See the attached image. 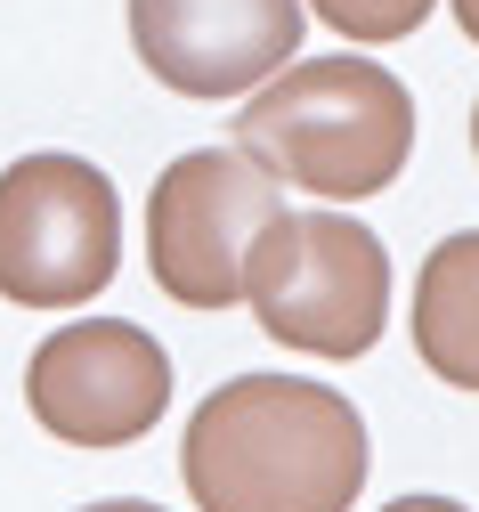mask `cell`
Listing matches in <instances>:
<instances>
[{"instance_id": "1", "label": "cell", "mask_w": 479, "mask_h": 512, "mask_svg": "<svg viewBox=\"0 0 479 512\" xmlns=\"http://www.w3.org/2000/svg\"><path fill=\"white\" fill-rule=\"evenodd\" d=\"M179 480L195 512H350L366 415L309 374H236L187 415Z\"/></svg>"}, {"instance_id": "2", "label": "cell", "mask_w": 479, "mask_h": 512, "mask_svg": "<svg viewBox=\"0 0 479 512\" xmlns=\"http://www.w3.org/2000/svg\"><path fill=\"white\" fill-rule=\"evenodd\" d=\"M228 139L277 187H309L317 204H366L415 155V98L374 57H309L244 90Z\"/></svg>"}, {"instance_id": "3", "label": "cell", "mask_w": 479, "mask_h": 512, "mask_svg": "<svg viewBox=\"0 0 479 512\" xmlns=\"http://www.w3.org/2000/svg\"><path fill=\"white\" fill-rule=\"evenodd\" d=\"M244 301L285 350L366 358L390 326V252L350 212H277L244 252Z\"/></svg>"}, {"instance_id": "4", "label": "cell", "mask_w": 479, "mask_h": 512, "mask_svg": "<svg viewBox=\"0 0 479 512\" xmlns=\"http://www.w3.org/2000/svg\"><path fill=\"white\" fill-rule=\"evenodd\" d=\"M122 269V196L90 155H17L0 171V301L74 309Z\"/></svg>"}, {"instance_id": "5", "label": "cell", "mask_w": 479, "mask_h": 512, "mask_svg": "<svg viewBox=\"0 0 479 512\" xmlns=\"http://www.w3.org/2000/svg\"><path fill=\"white\" fill-rule=\"evenodd\" d=\"M277 179L244 147H195L163 163L147 196V269L179 309H236L244 301V252L277 220Z\"/></svg>"}, {"instance_id": "6", "label": "cell", "mask_w": 479, "mask_h": 512, "mask_svg": "<svg viewBox=\"0 0 479 512\" xmlns=\"http://www.w3.org/2000/svg\"><path fill=\"white\" fill-rule=\"evenodd\" d=\"M25 407L65 447H130L171 407V358L130 317H82L33 350Z\"/></svg>"}, {"instance_id": "7", "label": "cell", "mask_w": 479, "mask_h": 512, "mask_svg": "<svg viewBox=\"0 0 479 512\" xmlns=\"http://www.w3.org/2000/svg\"><path fill=\"white\" fill-rule=\"evenodd\" d=\"M301 0H130V49L179 98H244L301 49Z\"/></svg>"}, {"instance_id": "8", "label": "cell", "mask_w": 479, "mask_h": 512, "mask_svg": "<svg viewBox=\"0 0 479 512\" xmlns=\"http://www.w3.org/2000/svg\"><path fill=\"white\" fill-rule=\"evenodd\" d=\"M415 350L447 391L479 399V228H455L415 285Z\"/></svg>"}, {"instance_id": "9", "label": "cell", "mask_w": 479, "mask_h": 512, "mask_svg": "<svg viewBox=\"0 0 479 512\" xmlns=\"http://www.w3.org/2000/svg\"><path fill=\"white\" fill-rule=\"evenodd\" d=\"M309 9L333 25V33H350V41H406L439 0H309Z\"/></svg>"}, {"instance_id": "10", "label": "cell", "mask_w": 479, "mask_h": 512, "mask_svg": "<svg viewBox=\"0 0 479 512\" xmlns=\"http://www.w3.org/2000/svg\"><path fill=\"white\" fill-rule=\"evenodd\" d=\"M382 512H463V504L455 496H390Z\"/></svg>"}, {"instance_id": "11", "label": "cell", "mask_w": 479, "mask_h": 512, "mask_svg": "<svg viewBox=\"0 0 479 512\" xmlns=\"http://www.w3.org/2000/svg\"><path fill=\"white\" fill-rule=\"evenodd\" d=\"M82 512H163V504H139V496H106V504H82Z\"/></svg>"}, {"instance_id": "12", "label": "cell", "mask_w": 479, "mask_h": 512, "mask_svg": "<svg viewBox=\"0 0 479 512\" xmlns=\"http://www.w3.org/2000/svg\"><path fill=\"white\" fill-rule=\"evenodd\" d=\"M455 25H463V41H479V0H455Z\"/></svg>"}, {"instance_id": "13", "label": "cell", "mask_w": 479, "mask_h": 512, "mask_svg": "<svg viewBox=\"0 0 479 512\" xmlns=\"http://www.w3.org/2000/svg\"><path fill=\"white\" fill-rule=\"evenodd\" d=\"M471 147H479V106H471Z\"/></svg>"}]
</instances>
